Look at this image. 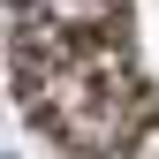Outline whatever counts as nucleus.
I'll return each mask as SVG.
<instances>
[{"label":"nucleus","mask_w":159,"mask_h":159,"mask_svg":"<svg viewBox=\"0 0 159 159\" xmlns=\"http://www.w3.org/2000/svg\"><path fill=\"white\" fill-rule=\"evenodd\" d=\"M15 84H23V106L38 129H53L68 152L84 159H114L144 136V91H136L129 46L114 30L68 38L46 30L30 15H15Z\"/></svg>","instance_id":"obj_1"},{"label":"nucleus","mask_w":159,"mask_h":159,"mask_svg":"<svg viewBox=\"0 0 159 159\" xmlns=\"http://www.w3.org/2000/svg\"><path fill=\"white\" fill-rule=\"evenodd\" d=\"M15 15H30L46 30H68V38H91V30L121 23V0H15Z\"/></svg>","instance_id":"obj_2"},{"label":"nucleus","mask_w":159,"mask_h":159,"mask_svg":"<svg viewBox=\"0 0 159 159\" xmlns=\"http://www.w3.org/2000/svg\"><path fill=\"white\" fill-rule=\"evenodd\" d=\"M114 159H159V121H144V136H136L129 152H114Z\"/></svg>","instance_id":"obj_3"}]
</instances>
